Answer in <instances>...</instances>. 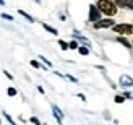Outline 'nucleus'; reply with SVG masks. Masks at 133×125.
Returning <instances> with one entry per match:
<instances>
[{
  "instance_id": "17",
  "label": "nucleus",
  "mask_w": 133,
  "mask_h": 125,
  "mask_svg": "<svg viewBox=\"0 0 133 125\" xmlns=\"http://www.w3.org/2000/svg\"><path fill=\"white\" fill-rule=\"evenodd\" d=\"M60 45H62V49H70V47H68V44L63 42V41H60Z\"/></svg>"
},
{
  "instance_id": "3",
  "label": "nucleus",
  "mask_w": 133,
  "mask_h": 125,
  "mask_svg": "<svg viewBox=\"0 0 133 125\" xmlns=\"http://www.w3.org/2000/svg\"><path fill=\"white\" fill-rule=\"evenodd\" d=\"M99 16H101V10L96 8L94 5H91V6H89V21L96 23L97 19H99Z\"/></svg>"
},
{
  "instance_id": "5",
  "label": "nucleus",
  "mask_w": 133,
  "mask_h": 125,
  "mask_svg": "<svg viewBox=\"0 0 133 125\" xmlns=\"http://www.w3.org/2000/svg\"><path fill=\"white\" fill-rule=\"evenodd\" d=\"M117 5L122 8H130L133 10V0H117Z\"/></svg>"
},
{
  "instance_id": "21",
  "label": "nucleus",
  "mask_w": 133,
  "mask_h": 125,
  "mask_svg": "<svg viewBox=\"0 0 133 125\" xmlns=\"http://www.w3.org/2000/svg\"><path fill=\"white\" fill-rule=\"evenodd\" d=\"M0 5H5V2H3V0H0Z\"/></svg>"
},
{
  "instance_id": "20",
  "label": "nucleus",
  "mask_w": 133,
  "mask_h": 125,
  "mask_svg": "<svg viewBox=\"0 0 133 125\" xmlns=\"http://www.w3.org/2000/svg\"><path fill=\"white\" fill-rule=\"evenodd\" d=\"M31 122H32V123H39V119H36V117H32V119H31Z\"/></svg>"
},
{
  "instance_id": "15",
  "label": "nucleus",
  "mask_w": 133,
  "mask_h": 125,
  "mask_svg": "<svg viewBox=\"0 0 133 125\" xmlns=\"http://www.w3.org/2000/svg\"><path fill=\"white\" fill-rule=\"evenodd\" d=\"M115 102H117V104L123 102V96H117V97H115Z\"/></svg>"
},
{
  "instance_id": "4",
  "label": "nucleus",
  "mask_w": 133,
  "mask_h": 125,
  "mask_svg": "<svg viewBox=\"0 0 133 125\" xmlns=\"http://www.w3.org/2000/svg\"><path fill=\"white\" fill-rule=\"evenodd\" d=\"M110 26H114V21H112V19H97V21L94 23V28H96V29L110 28Z\"/></svg>"
},
{
  "instance_id": "8",
  "label": "nucleus",
  "mask_w": 133,
  "mask_h": 125,
  "mask_svg": "<svg viewBox=\"0 0 133 125\" xmlns=\"http://www.w3.org/2000/svg\"><path fill=\"white\" fill-rule=\"evenodd\" d=\"M19 15H21V16H24V18L28 19V21H31V23L34 21V18H32L31 15H28V13H26V11H23V10H19Z\"/></svg>"
},
{
  "instance_id": "1",
  "label": "nucleus",
  "mask_w": 133,
  "mask_h": 125,
  "mask_svg": "<svg viewBox=\"0 0 133 125\" xmlns=\"http://www.w3.org/2000/svg\"><path fill=\"white\" fill-rule=\"evenodd\" d=\"M97 6H99V10L102 13H105V15H109V16L117 13V8H115V5L112 3V0H99Z\"/></svg>"
},
{
  "instance_id": "19",
  "label": "nucleus",
  "mask_w": 133,
  "mask_h": 125,
  "mask_svg": "<svg viewBox=\"0 0 133 125\" xmlns=\"http://www.w3.org/2000/svg\"><path fill=\"white\" fill-rule=\"evenodd\" d=\"M31 65H32V67H36V68H39V63L36 60H31Z\"/></svg>"
},
{
  "instance_id": "12",
  "label": "nucleus",
  "mask_w": 133,
  "mask_h": 125,
  "mask_svg": "<svg viewBox=\"0 0 133 125\" xmlns=\"http://www.w3.org/2000/svg\"><path fill=\"white\" fill-rule=\"evenodd\" d=\"M2 18L3 19H8V21H13V16L11 15H6V13H2Z\"/></svg>"
},
{
  "instance_id": "10",
  "label": "nucleus",
  "mask_w": 133,
  "mask_h": 125,
  "mask_svg": "<svg viewBox=\"0 0 133 125\" xmlns=\"http://www.w3.org/2000/svg\"><path fill=\"white\" fill-rule=\"evenodd\" d=\"M44 26V29H47L49 32H52V34H57V29H54L52 26H49V24H42Z\"/></svg>"
},
{
  "instance_id": "11",
  "label": "nucleus",
  "mask_w": 133,
  "mask_h": 125,
  "mask_svg": "<svg viewBox=\"0 0 133 125\" xmlns=\"http://www.w3.org/2000/svg\"><path fill=\"white\" fill-rule=\"evenodd\" d=\"M79 54H81V55H88V54H89V50L81 45V47H79Z\"/></svg>"
},
{
  "instance_id": "13",
  "label": "nucleus",
  "mask_w": 133,
  "mask_h": 125,
  "mask_svg": "<svg viewBox=\"0 0 133 125\" xmlns=\"http://www.w3.org/2000/svg\"><path fill=\"white\" fill-rule=\"evenodd\" d=\"M6 93H8V96H15V94H16V89H15V88H8V91H6Z\"/></svg>"
},
{
  "instance_id": "14",
  "label": "nucleus",
  "mask_w": 133,
  "mask_h": 125,
  "mask_svg": "<svg viewBox=\"0 0 133 125\" xmlns=\"http://www.w3.org/2000/svg\"><path fill=\"white\" fill-rule=\"evenodd\" d=\"M68 47H70V49H76V47H78V44H76L75 41H71V42L68 44Z\"/></svg>"
},
{
  "instance_id": "18",
  "label": "nucleus",
  "mask_w": 133,
  "mask_h": 125,
  "mask_svg": "<svg viewBox=\"0 0 133 125\" xmlns=\"http://www.w3.org/2000/svg\"><path fill=\"white\" fill-rule=\"evenodd\" d=\"M41 60H42L44 63H47V65H49V67H50V62H49V60H47V58H45V57H41Z\"/></svg>"
},
{
  "instance_id": "16",
  "label": "nucleus",
  "mask_w": 133,
  "mask_h": 125,
  "mask_svg": "<svg viewBox=\"0 0 133 125\" xmlns=\"http://www.w3.org/2000/svg\"><path fill=\"white\" fill-rule=\"evenodd\" d=\"M3 115H5V119H6V120H8L10 123H15V122H13V119H11V117H10L8 114H5V112H3Z\"/></svg>"
},
{
  "instance_id": "6",
  "label": "nucleus",
  "mask_w": 133,
  "mask_h": 125,
  "mask_svg": "<svg viewBox=\"0 0 133 125\" xmlns=\"http://www.w3.org/2000/svg\"><path fill=\"white\" fill-rule=\"evenodd\" d=\"M120 84H122V86H133V80L130 76L123 75V76H120Z\"/></svg>"
},
{
  "instance_id": "7",
  "label": "nucleus",
  "mask_w": 133,
  "mask_h": 125,
  "mask_svg": "<svg viewBox=\"0 0 133 125\" xmlns=\"http://www.w3.org/2000/svg\"><path fill=\"white\" fill-rule=\"evenodd\" d=\"M52 110H54V115H55L57 122H58V123H62V117H63V115H62V110L58 109L57 106H52Z\"/></svg>"
},
{
  "instance_id": "9",
  "label": "nucleus",
  "mask_w": 133,
  "mask_h": 125,
  "mask_svg": "<svg viewBox=\"0 0 133 125\" xmlns=\"http://www.w3.org/2000/svg\"><path fill=\"white\" fill-rule=\"evenodd\" d=\"M118 42H120V44H123L125 47H128V49L131 47V44H130V42L127 41V39H123V37H118Z\"/></svg>"
},
{
  "instance_id": "2",
  "label": "nucleus",
  "mask_w": 133,
  "mask_h": 125,
  "mask_svg": "<svg viewBox=\"0 0 133 125\" xmlns=\"http://www.w3.org/2000/svg\"><path fill=\"white\" fill-rule=\"evenodd\" d=\"M114 31L118 32V34H131L133 26L131 24H117V26H114Z\"/></svg>"
}]
</instances>
